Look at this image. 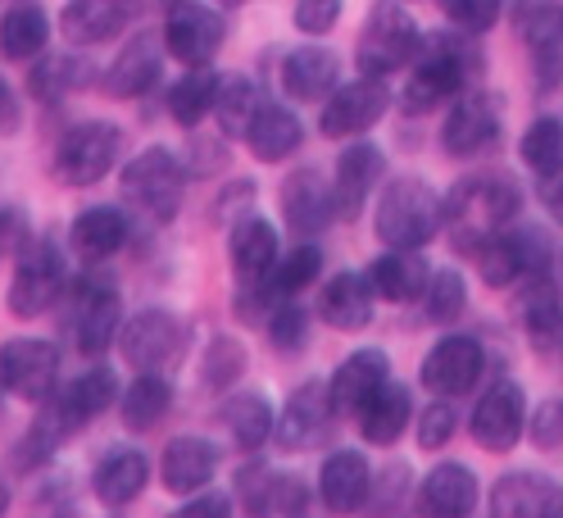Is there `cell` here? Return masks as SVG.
Instances as JSON below:
<instances>
[{
  "label": "cell",
  "instance_id": "f1b7e54d",
  "mask_svg": "<svg viewBox=\"0 0 563 518\" xmlns=\"http://www.w3.org/2000/svg\"><path fill=\"white\" fill-rule=\"evenodd\" d=\"M382 151L373 142H355V146H345L341 159H336V219H355L364 210V200L373 196L377 178H382Z\"/></svg>",
  "mask_w": 563,
  "mask_h": 518
},
{
  "label": "cell",
  "instance_id": "4fadbf2b",
  "mask_svg": "<svg viewBox=\"0 0 563 518\" xmlns=\"http://www.w3.org/2000/svg\"><path fill=\"white\" fill-rule=\"evenodd\" d=\"M477 268L486 287H509L518 278L545 273V236L537 228H505L477 251Z\"/></svg>",
  "mask_w": 563,
  "mask_h": 518
},
{
  "label": "cell",
  "instance_id": "d6986e66",
  "mask_svg": "<svg viewBox=\"0 0 563 518\" xmlns=\"http://www.w3.org/2000/svg\"><path fill=\"white\" fill-rule=\"evenodd\" d=\"M482 345L473 341V337H441L432 351H428V360H422V387H428L432 396H445V400H454V396H464V392H473L477 387V377H482Z\"/></svg>",
  "mask_w": 563,
  "mask_h": 518
},
{
  "label": "cell",
  "instance_id": "2e32d148",
  "mask_svg": "<svg viewBox=\"0 0 563 518\" xmlns=\"http://www.w3.org/2000/svg\"><path fill=\"white\" fill-rule=\"evenodd\" d=\"M282 219L287 228L309 241L336 223V187L323 178L319 168H296L287 183H282Z\"/></svg>",
  "mask_w": 563,
  "mask_h": 518
},
{
  "label": "cell",
  "instance_id": "9c48e42d",
  "mask_svg": "<svg viewBox=\"0 0 563 518\" xmlns=\"http://www.w3.org/2000/svg\"><path fill=\"white\" fill-rule=\"evenodd\" d=\"M422 37H418V27L413 19L396 5V0H382V5H373L368 23H364V37H360V74L364 78H386V74H396V68L413 64Z\"/></svg>",
  "mask_w": 563,
  "mask_h": 518
},
{
  "label": "cell",
  "instance_id": "30bf717a",
  "mask_svg": "<svg viewBox=\"0 0 563 518\" xmlns=\"http://www.w3.org/2000/svg\"><path fill=\"white\" fill-rule=\"evenodd\" d=\"M55 377H59V351L42 337H14L0 345V392L42 405L55 396Z\"/></svg>",
  "mask_w": 563,
  "mask_h": 518
},
{
  "label": "cell",
  "instance_id": "bcb514c9",
  "mask_svg": "<svg viewBox=\"0 0 563 518\" xmlns=\"http://www.w3.org/2000/svg\"><path fill=\"white\" fill-rule=\"evenodd\" d=\"M422 305H428L432 323H454L468 309V283L454 268H432V283L422 291Z\"/></svg>",
  "mask_w": 563,
  "mask_h": 518
},
{
  "label": "cell",
  "instance_id": "f907efd6",
  "mask_svg": "<svg viewBox=\"0 0 563 518\" xmlns=\"http://www.w3.org/2000/svg\"><path fill=\"white\" fill-rule=\"evenodd\" d=\"M373 500V518H400V509L413 500V477L405 464H391L386 473H377V487L368 492Z\"/></svg>",
  "mask_w": 563,
  "mask_h": 518
},
{
  "label": "cell",
  "instance_id": "816d5d0a",
  "mask_svg": "<svg viewBox=\"0 0 563 518\" xmlns=\"http://www.w3.org/2000/svg\"><path fill=\"white\" fill-rule=\"evenodd\" d=\"M91 78V68H82L78 59H68V55H51L37 74H32V91H37L42 100H51V96H64V91H74V87H82Z\"/></svg>",
  "mask_w": 563,
  "mask_h": 518
},
{
  "label": "cell",
  "instance_id": "83f0119b",
  "mask_svg": "<svg viewBox=\"0 0 563 518\" xmlns=\"http://www.w3.org/2000/svg\"><path fill=\"white\" fill-rule=\"evenodd\" d=\"M151 482V464L141 451L123 445V451H110L96 469H91V496L104 505V509H123L132 505Z\"/></svg>",
  "mask_w": 563,
  "mask_h": 518
},
{
  "label": "cell",
  "instance_id": "5bb4252c",
  "mask_svg": "<svg viewBox=\"0 0 563 518\" xmlns=\"http://www.w3.org/2000/svg\"><path fill=\"white\" fill-rule=\"evenodd\" d=\"M496 136H500V106H496V96H486V91H460V96H454V106L445 114V128H441L445 155L473 159L486 146H496Z\"/></svg>",
  "mask_w": 563,
  "mask_h": 518
},
{
  "label": "cell",
  "instance_id": "681fc988",
  "mask_svg": "<svg viewBox=\"0 0 563 518\" xmlns=\"http://www.w3.org/2000/svg\"><path fill=\"white\" fill-rule=\"evenodd\" d=\"M268 341L277 345L282 355H291V351H300V345L309 341V309L300 305V300H282L277 309H273V319H268Z\"/></svg>",
  "mask_w": 563,
  "mask_h": 518
},
{
  "label": "cell",
  "instance_id": "1f68e13d",
  "mask_svg": "<svg viewBox=\"0 0 563 518\" xmlns=\"http://www.w3.org/2000/svg\"><path fill=\"white\" fill-rule=\"evenodd\" d=\"M341 82V59L328 46H300L282 64V87L291 100H328Z\"/></svg>",
  "mask_w": 563,
  "mask_h": 518
},
{
  "label": "cell",
  "instance_id": "8d00e7d4",
  "mask_svg": "<svg viewBox=\"0 0 563 518\" xmlns=\"http://www.w3.org/2000/svg\"><path fill=\"white\" fill-rule=\"evenodd\" d=\"M55 396H59V405L68 409V419H74L78 428H87L96 414H104L110 405H119V377H114V368L96 364V368H87L82 377H74V383H64Z\"/></svg>",
  "mask_w": 563,
  "mask_h": 518
},
{
  "label": "cell",
  "instance_id": "6125c7cd",
  "mask_svg": "<svg viewBox=\"0 0 563 518\" xmlns=\"http://www.w3.org/2000/svg\"><path fill=\"white\" fill-rule=\"evenodd\" d=\"M545 210L563 228V173H559V178H550V187H545Z\"/></svg>",
  "mask_w": 563,
  "mask_h": 518
},
{
  "label": "cell",
  "instance_id": "5b68a950",
  "mask_svg": "<svg viewBox=\"0 0 563 518\" xmlns=\"http://www.w3.org/2000/svg\"><path fill=\"white\" fill-rule=\"evenodd\" d=\"M119 155H123V128L91 119V123H78L59 136L51 168L64 187H96L100 178H110Z\"/></svg>",
  "mask_w": 563,
  "mask_h": 518
},
{
  "label": "cell",
  "instance_id": "ab89813d",
  "mask_svg": "<svg viewBox=\"0 0 563 518\" xmlns=\"http://www.w3.org/2000/svg\"><path fill=\"white\" fill-rule=\"evenodd\" d=\"M223 423H228V432H232V441L241 445V451L255 455L260 445L273 437L277 414H273V405H268L260 392H236V396L223 405Z\"/></svg>",
  "mask_w": 563,
  "mask_h": 518
},
{
  "label": "cell",
  "instance_id": "d590c367",
  "mask_svg": "<svg viewBox=\"0 0 563 518\" xmlns=\"http://www.w3.org/2000/svg\"><path fill=\"white\" fill-rule=\"evenodd\" d=\"M173 405V383L168 373H136L132 383L119 396V414H123V428L132 432H151Z\"/></svg>",
  "mask_w": 563,
  "mask_h": 518
},
{
  "label": "cell",
  "instance_id": "f546056e",
  "mask_svg": "<svg viewBox=\"0 0 563 518\" xmlns=\"http://www.w3.org/2000/svg\"><path fill=\"white\" fill-rule=\"evenodd\" d=\"M228 255H232V268H236V283L264 278V273H273L277 260H282L277 228H273L268 219H260V214H245L241 223H232Z\"/></svg>",
  "mask_w": 563,
  "mask_h": 518
},
{
  "label": "cell",
  "instance_id": "484cf974",
  "mask_svg": "<svg viewBox=\"0 0 563 518\" xmlns=\"http://www.w3.org/2000/svg\"><path fill=\"white\" fill-rule=\"evenodd\" d=\"M368 283L377 291V300H391V305H413L422 300L432 283V264L422 260V251H400L391 246L386 255H377L368 264Z\"/></svg>",
  "mask_w": 563,
  "mask_h": 518
},
{
  "label": "cell",
  "instance_id": "cb8c5ba5",
  "mask_svg": "<svg viewBox=\"0 0 563 518\" xmlns=\"http://www.w3.org/2000/svg\"><path fill=\"white\" fill-rule=\"evenodd\" d=\"M164 55H168V46L159 32H136L119 51V59L110 64V96H119V100L146 96L164 74Z\"/></svg>",
  "mask_w": 563,
  "mask_h": 518
},
{
  "label": "cell",
  "instance_id": "7dc6e473",
  "mask_svg": "<svg viewBox=\"0 0 563 518\" xmlns=\"http://www.w3.org/2000/svg\"><path fill=\"white\" fill-rule=\"evenodd\" d=\"M287 300V291H282V283L273 278V273H264V278H255V283H241L236 287V319L241 323H251V328H268V319H273V309Z\"/></svg>",
  "mask_w": 563,
  "mask_h": 518
},
{
  "label": "cell",
  "instance_id": "6f0895ef",
  "mask_svg": "<svg viewBox=\"0 0 563 518\" xmlns=\"http://www.w3.org/2000/svg\"><path fill=\"white\" fill-rule=\"evenodd\" d=\"M527 432H532V441L537 445H559L563 441V400H545L532 419H527Z\"/></svg>",
  "mask_w": 563,
  "mask_h": 518
},
{
  "label": "cell",
  "instance_id": "e575fe53",
  "mask_svg": "<svg viewBox=\"0 0 563 518\" xmlns=\"http://www.w3.org/2000/svg\"><path fill=\"white\" fill-rule=\"evenodd\" d=\"M409 423H413V392L405 383H396V377L360 414V432H364L368 445H396Z\"/></svg>",
  "mask_w": 563,
  "mask_h": 518
},
{
  "label": "cell",
  "instance_id": "e0dca14e",
  "mask_svg": "<svg viewBox=\"0 0 563 518\" xmlns=\"http://www.w3.org/2000/svg\"><path fill=\"white\" fill-rule=\"evenodd\" d=\"M332 419H336V409H332L328 383H305V387L291 392L287 405H282L273 441L282 445V451H309V445H319L328 437Z\"/></svg>",
  "mask_w": 563,
  "mask_h": 518
},
{
  "label": "cell",
  "instance_id": "c3c4849f",
  "mask_svg": "<svg viewBox=\"0 0 563 518\" xmlns=\"http://www.w3.org/2000/svg\"><path fill=\"white\" fill-rule=\"evenodd\" d=\"M319 273H323V251L313 246V241H300V246H291L287 255L277 260L273 278L282 283V291H287V296H296V291L319 283Z\"/></svg>",
  "mask_w": 563,
  "mask_h": 518
},
{
  "label": "cell",
  "instance_id": "be15d7a7",
  "mask_svg": "<svg viewBox=\"0 0 563 518\" xmlns=\"http://www.w3.org/2000/svg\"><path fill=\"white\" fill-rule=\"evenodd\" d=\"M10 514V487H0V518Z\"/></svg>",
  "mask_w": 563,
  "mask_h": 518
},
{
  "label": "cell",
  "instance_id": "8992f818",
  "mask_svg": "<svg viewBox=\"0 0 563 518\" xmlns=\"http://www.w3.org/2000/svg\"><path fill=\"white\" fill-rule=\"evenodd\" d=\"M187 173L168 146H146L123 164V196L136 205L141 214H151L155 223H168L183 205Z\"/></svg>",
  "mask_w": 563,
  "mask_h": 518
},
{
  "label": "cell",
  "instance_id": "7bdbcfd3",
  "mask_svg": "<svg viewBox=\"0 0 563 518\" xmlns=\"http://www.w3.org/2000/svg\"><path fill=\"white\" fill-rule=\"evenodd\" d=\"M522 164L537 173V178H559L563 173V123L559 119H537L532 128L522 132V146H518Z\"/></svg>",
  "mask_w": 563,
  "mask_h": 518
},
{
  "label": "cell",
  "instance_id": "f35d334b",
  "mask_svg": "<svg viewBox=\"0 0 563 518\" xmlns=\"http://www.w3.org/2000/svg\"><path fill=\"white\" fill-rule=\"evenodd\" d=\"M51 42V19L37 0H19V5L0 19V51L10 59H37Z\"/></svg>",
  "mask_w": 563,
  "mask_h": 518
},
{
  "label": "cell",
  "instance_id": "e7e4bbea",
  "mask_svg": "<svg viewBox=\"0 0 563 518\" xmlns=\"http://www.w3.org/2000/svg\"><path fill=\"white\" fill-rule=\"evenodd\" d=\"M223 5H241V0H223Z\"/></svg>",
  "mask_w": 563,
  "mask_h": 518
},
{
  "label": "cell",
  "instance_id": "9a60e30c",
  "mask_svg": "<svg viewBox=\"0 0 563 518\" xmlns=\"http://www.w3.org/2000/svg\"><path fill=\"white\" fill-rule=\"evenodd\" d=\"M391 110V91H386L382 78H360V82H345L328 96L319 132L341 142V136H364L368 128H377V119Z\"/></svg>",
  "mask_w": 563,
  "mask_h": 518
},
{
  "label": "cell",
  "instance_id": "ba28073f",
  "mask_svg": "<svg viewBox=\"0 0 563 518\" xmlns=\"http://www.w3.org/2000/svg\"><path fill=\"white\" fill-rule=\"evenodd\" d=\"M59 296H64V251L46 236H32L14 264V283L5 296L10 315L14 319H42Z\"/></svg>",
  "mask_w": 563,
  "mask_h": 518
},
{
  "label": "cell",
  "instance_id": "d4e9b609",
  "mask_svg": "<svg viewBox=\"0 0 563 518\" xmlns=\"http://www.w3.org/2000/svg\"><path fill=\"white\" fill-rule=\"evenodd\" d=\"M518 32H522V42L532 46L541 82L554 87L563 74V10L550 5V0H527L518 10Z\"/></svg>",
  "mask_w": 563,
  "mask_h": 518
},
{
  "label": "cell",
  "instance_id": "4316f807",
  "mask_svg": "<svg viewBox=\"0 0 563 518\" xmlns=\"http://www.w3.org/2000/svg\"><path fill=\"white\" fill-rule=\"evenodd\" d=\"M68 241H74V251L87 260V264H100L119 255L128 241H132V219L119 210V205H91L74 219L68 228Z\"/></svg>",
  "mask_w": 563,
  "mask_h": 518
},
{
  "label": "cell",
  "instance_id": "11a10c76",
  "mask_svg": "<svg viewBox=\"0 0 563 518\" xmlns=\"http://www.w3.org/2000/svg\"><path fill=\"white\" fill-rule=\"evenodd\" d=\"M32 241V228H27V214L19 205H0V264L14 260L23 246Z\"/></svg>",
  "mask_w": 563,
  "mask_h": 518
},
{
  "label": "cell",
  "instance_id": "52a82bcc",
  "mask_svg": "<svg viewBox=\"0 0 563 518\" xmlns=\"http://www.w3.org/2000/svg\"><path fill=\"white\" fill-rule=\"evenodd\" d=\"M119 355L136 373H168L187 355V323L168 309H141L119 332Z\"/></svg>",
  "mask_w": 563,
  "mask_h": 518
},
{
  "label": "cell",
  "instance_id": "94428289",
  "mask_svg": "<svg viewBox=\"0 0 563 518\" xmlns=\"http://www.w3.org/2000/svg\"><path fill=\"white\" fill-rule=\"evenodd\" d=\"M19 128V100H14V87L0 78V132H14Z\"/></svg>",
  "mask_w": 563,
  "mask_h": 518
},
{
  "label": "cell",
  "instance_id": "b9f144b4",
  "mask_svg": "<svg viewBox=\"0 0 563 518\" xmlns=\"http://www.w3.org/2000/svg\"><path fill=\"white\" fill-rule=\"evenodd\" d=\"M260 106H264V100H260L251 78H241V74L223 78L219 82V100H214V119H219L223 136H241V142H245V132H251Z\"/></svg>",
  "mask_w": 563,
  "mask_h": 518
},
{
  "label": "cell",
  "instance_id": "f6af8a7d",
  "mask_svg": "<svg viewBox=\"0 0 563 518\" xmlns=\"http://www.w3.org/2000/svg\"><path fill=\"white\" fill-rule=\"evenodd\" d=\"M241 373H245V345L236 337H214L205 345V360H200V377H205V387L209 392H228L232 383H241Z\"/></svg>",
  "mask_w": 563,
  "mask_h": 518
},
{
  "label": "cell",
  "instance_id": "9f6ffc18",
  "mask_svg": "<svg viewBox=\"0 0 563 518\" xmlns=\"http://www.w3.org/2000/svg\"><path fill=\"white\" fill-rule=\"evenodd\" d=\"M341 19V0H300L296 5V27L309 32V37H323Z\"/></svg>",
  "mask_w": 563,
  "mask_h": 518
},
{
  "label": "cell",
  "instance_id": "7402d4cb",
  "mask_svg": "<svg viewBox=\"0 0 563 518\" xmlns=\"http://www.w3.org/2000/svg\"><path fill=\"white\" fill-rule=\"evenodd\" d=\"M477 473L464 464H437L418 482V518H468L477 509Z\"/></svg>",
  "mask_w": 563,
  "mask_h": 518
},
{
  "label": "cell",
  "instance_id": "6da1fadb",
  "mask_svg": "<svg viewBox=\"0 0 563 518\" xmlns=\"http://www.w3.org/2000/svg\"><path fill=\"white\" fill-rule=\"evenodd\" d=\"M522 210V196L509 178L490 173V178H464L445 196V228L450 241L464 255H477L496 232H505Z\"/></svg>",
  "mask_w": 563,
  "mask_h": 518
},
{
  "label": "cell",
  "instance_id": "7c38bea8",
  "mask_svg": "<svg viewBox=\"0 0 563 518\" xmlns=\"http://www.w3.org/2000/svg\"><path fill=\"white\" fill-rule=\"evenodd\" d=\"M223 37H228L223 14L200 5V0H187V5H173L168 10L164 46H168V55L178 59V64H187V68L209 64V59L223 51Z\"/></svg>",
  "mask_w": 563,
  "mask_h": 518
},
{
  "label": "cell",
  "instance_id": "603a6c76",
  "mask_svg": "<svg viewBox=\"0 0 563 518\" xmlns=\"http://www.w3.org/2000/svg\"><path fill=\"white\" fill-rule=\"evenodd\" d=\"M219 473V445L209 437H173L164 445V460H159V477L168 492L178 496H196L205 492Z\"/></svg>",
  "mask_w": 563,
  "mask_h": 518
},
{
  "label": "cell",
  "instance_id": "03108f58",
  "mask_svg": "<svg viewBox=\"0 0 563 518\" xmlns=\"http://www.w3.org/2000/svg\"><path fill=\"white\" fill-rule=\"evenodd\" d=\"M559 283H563V264H559Z\"/></svg>",
  "mask_w": 563,
  "mask_h": 518
},
{
  "label": "cell",
  "instance_id": "d6a6232c",
  "mask_svg": "<svg viewBox=\"0 0 563 518\" xmlns=\"http://www.w3.org/2000/svg\"><path fill=\"white\" fill-rule=\"evenodd\" d=\"M128 23V0H68L59 14V32L74 46H100L119 37Z\"/></svg>",
  "mask_w": 563,
  "mask_h": 518
},
{
  "label": "cell",
  "instance_id": "db71d44e",
  "mask_svg": "<svg viewBox=\"0 0 563 518\" xmlns=\"http://www.w3.org/2000/svg\"><path fill=\"white\" fill-rule=\"evenodd\" d=\"M500 5L505 0H441V10L454 27H464V32H486L490 23L500 19Z\"/></svg>",
  "mask_w": 563,
  "mask_h": 518
},
{
  "label": "cell",
  "instance_id": "44dd1931",
  "mask_svg": "<svg viewBox=\"0 0 563 518\" xmlns=\"http://www.w3.org/2000/svg\"><path fill=\"white\" fill-rule=\"evenodd\" d=\"M368 492H373V469L360 451H332L319 469V496L328 505V514L345 518V514H360L368 505Z\"/></svg>",
  "mask_w": 563,
  "mask_h": 518
},
{
  "label": "cell",
  "instance_id": "ac0fdd59",
  "mask_svg": "<svg viewBox=\"0 0 563 518\" xmlns=\"http://www.w3.org/2000/svg\"><path fill=\"white\" fill-rule=\"evenodd\" d=\"M386 383H391V360H386V351H377V345L341 360V368L332 373V383H328L336 419H360Z\"/></svg>",
  "mask_w": 563,
  "mask_h": 518
},
{
  "label": "cell",
  "instance_id": "680465c9",
  "mask_svg": "<svg viewBox=\"0 0 563 518\" xmlns=\"http://www.w3.org/2000/svg\"><path fill=\"white\" fill-rule=\"evenodd\" d=\"M168 518H232V496L228 492H196L183 509H173Z\"/></svg>",
  "mask_w": 563,
  "mask_h": 518
},
{
  "label": "cell",
  "instance_id": "4dcf8cb0",
  "mask_svg": "<svg viewBox=\"0 0 563 518\" xmlns=\"http://www.w3.org/2000/svg\"><path fill=\"white\" fill-rule=\"evenodd\" d=\"M373 300H377V291L368 283V273H336L319 296V315L336 332H360L373 319Z\"/></svg>",
  "mask_w": 563,
  "mask_h": 518
},
{
  "label": "cell",
  "instance_id": "8fae6325",
  "mask_svg": "<svg viewBox=\"0 0 563 518\" xmlns=\"http://www.w3.org/2000/svg\"><path fill=\"white\" fill-rule=\"evenodd\" d=\"M527 419H532V409H527L522 387L509 383V377H500V383L486 387V396L473 409V441L482 445V451L505 455V451H514V445L522 441Z\"/></svg>",
  "mask_w": 563,
  "mask_h": 518
},
{
  "label": "cell",
  "instance_id": "74e56055",
  "mask_svg": "<svg viewBox=\"0 0 563 518\" xmlns=\"http://www.w3.org/2000/svg\"><path fill=\"white\" fill-rule=\"evenodd\" d=\"M514 309H518L522 328L532 332L537 341H554V337H563V300H559V287L545 278V273H532V278L522 283Z\"/></svg>",
  "mask_w": 563,
  "mask_h": 518
},
{
  "label": "cell",
  "instance_id": "f5cc1de1",
  "mask_svg": "<svg viewBox=\"0 0 563 518\" xmlns=\"http://www.w3.org/2000/svg\"><path fill=\"white\" fill-rule=\"evenodd\" d=\"M418 445L422 451H441V445L454 441V432H460V414H454V405L445 396H437V405H428L418 414Z\"/></svg>",
  "mask_w": 563,
  "mask_h": 518
},
{
  "label": "cell",
  "instance_id": "836d02e7",
  "mask_svg": "<svg viewBox=\"0 0 563 518\" xmlns=\"http://www.w3.org/2000/svg\"><path fill=\"white\" fill-rule=\"evenodd\" d=\"M300 142H305L300 119H296L287 106H273V100H264L260 114H255V123H251V132H245V146H251V155L264 159V164L291 159V155L300 151Z\"/></svg>",
  "mask_w": 563,
  "mask_h": 518
},
{
  "label": "cell",
  "instance_id": "7a4b0ae2",
  "mask_svg": "<svg viewBox=\"0 0 563 518\" xmlns=\"http://www.w3.org/2000/svg\"><path fill=\"white\" fill-rule=\"evenodd\" d=\"M373 228L386 246L422 251L445 228V196H437L432 183H422V178H396L377 196Z\"/></svg>",
  "mask_w": 563,
  "mask_h": 518
},
{
  "label": "cell",
  "instance_id": "ffe728a7",
  "mask_svg": "<svg viewBox=\"0 0 563 518\" xmlns=\"http://www.w3.org/2000/svg\"><path fill=\"white\" fill-rule=\"evenodd\" d=\"M490 518H563V487L545 473H505L490 487Z\"/></svg>",
  "mask_w": 563,
  "mask_h": 518
},
{
  "label": "cell",
  "instance_id": "277c9868",
  "mask_svg": "<svg viewBox=\"0 0 563 518\" xmlns=\"http://www.w3.org/2000/svg\"><path fill=\"white\" fill-rule=\"evenodd\" d=\"M68 332H74L82 355H104L110 345H119L123 332V296L119 287L104 278L100 268H91L87 278L74 283L68 291Z\"/></svg>",
  "mask_w": 563,
  "mask_h": 518
},
{
  "label": "cell",
  "instance_id": "91938a15",
  "mask_svg": "<svg viewBox=\"0 0 563 518\" xmlns=\"http://www.w3.org/2000/svg\"><path fill=\"white\" fill-rule=\"evenodd\" d=\"M251 200H255V183H251V178H236V183L219 196V210H214V214H219V223H228V219H232V223H241L236 214L251 210Z\"/></svg>",
  "mask_w": 563,
  "mask_h": 518
},
{
  "label": "cell",
  "instance_id": "ee69618b",
  "mask_svg": "<svg viewBox=\"0 0 563 518\" xmlns=\"http://www.w3.org/2000/svg\"><path fill=\"white\" fill-rule=\"evenodd\" d=\"M282 487H287V473H277L268 464H245L236 473V500L245 505L251 518H277Z\"/></svg>",
  "mask_w": 563,
  "mask_h": 518
},
{
  "label": "cell",
  "instance_id": "60d3db41",
  "mask_svg": "<svg viewBox=\"0 0 563 518\" xmlns=\"http://www.w3.org/2000/svg\"><path fill=\"white\" fill-rule=\"evenodd\" d=\"M219 82H223V78H219L209 64L191 68L187 78L173 82V91H168V114H173V123H183V128H200V123H205V114H214Z\"/></svg>",
  "mask_w": 563,
  "mask_h": 518
},
{
  "label": "cell",
  "instance_id": "3957f363",
  "mask_svg": "<svg viewBox=\"0 0 563 518\" xmlns=\"http://www.w3.org/2000/svg\"><path fill=\"white\" fill-rule=\"evenodd\" d=\"M477 68V51L460 37H432L428 51L413 59V74L400 91L405 114H432L441 106H450L454 96L464 91L468 74Z\"/></svg>",
  "mask_w": 563,
  "mask_h": 518
}]
</instances>
